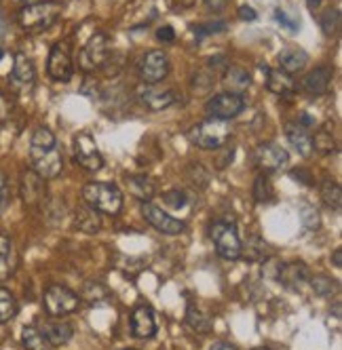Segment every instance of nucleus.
Here are the masks:
<instances>
[{
  "instance_id": "obj_1",
  "label": "nucleus",
  "mask_w": 342,
  "mask_h": 350,
  "mask_svg": "<svg viewBox=\"0 0 342 350\" xmlns=\"http://www.w3.org/2000/svg\"><path fill=\"white\" fill-rule=\"evenodd\" d=\"M230 137H233V127L228 125V120L211 116L188 131V139L201 150H220L228 146Z\"/></svg>"
},
{
  "instance_id": "obj_2",
  "label": "nucleus",
  "mask_w": 342,
  "mask_h": 350,
  "mask_svg": "<svg viewBox=\"0 0 342 350\" xmlns=\"http://www.w3.org/2000/svg\"><path fill=\"white\" fill-rule=\"evenodd\" d=\"M64 11V5L57 0H40V3L24 5L19 11V26L28 32H43L51 28Z\"/></svg>"
},
{
  "instance_id": "obj_3",
  "label": "nucleus",
  "mask_w": 342,
  "mask_h": 350,
  "mask_svg": "<svg viewBox=\"0 0 342 350\" xmlns=\"http://www.w3.org/2000/svg\"><path fill=\"white\" fill-rule=\"evenodd\" d=\"M83 199L87 205L99 213L108 215H118L123 209V192H120L114 184L106 182H91L83 188Z\"/></svg>"
},
{
  "instance_id": "obj_4",
  "label": "nucleus",
  "mask_w": 342,
  "mask_h": 350,
  "mask_svg": "<svg viewBox=\"0 0 342 350\" xmlns=\"http://www.w3.org/2000/svg\"><path fill=\"white\" fill-rule=\"evenodd\" d=\"M43 302H45V310L49 316L62 318V316L72 314L76 310L80 304V297L64 285H49L45 289Z\"/></svg>"
},
{
  "instance_id": "obj_5",
  "label": "nucleus",
  "mask_w": 342,
  "mask_h": 350,
  "mask_svg": "<svg viewBox=\"0 0 342 350\" xmlns=\"http://www.w3.org/2000/svg\"><path fill=\"white\" fill-rule=\"evenodd\" d=\"M211 239H214L216 251L224 257V260L233 262L241 257V251H243V243L239 239V232L233 224L228 222H216L211 226Z\"/></svg>"
},
{
  "instance_id": "obj_6",
  "label": "nucleus",
  "mask_w": 342,
  "mask_h": 350,
  "mask_svg": "<svg viewBox=\"0 0 342 350\" xmlns=\"http://www.w3.org/2000/svg\"><path fill=\"white\" fill-rule=\"evenodd\" d=\"M108 36L104 32H95L89 36L85 47L78 53V66L83 72H95L106 66L108 61Z\"/></svg>"
},
{
  "instance_id": "obj_7",
  "label": "nucleus",
  "mask_w": 342,
  "mask_h": 350,
  "mask_svg": "<svg viewBox=\"0 0 342 350\" xmlns=\"http://www.w3.org/2000/svg\"><path fill=\"white\" fill-rule=\"evenodd\" d=\"M169 70H171L169 55L160 49L148 51V53H144L142 59H139V76H142L146 85H156V82L167 78Z\"/></svg>"
},
{
  "instance_id": "obj_8",
  "label": "nucleus",
  "mask_w": 342,
  "mask_h": 350,
  "mask_svg": "<svg viewBox=\"0 0 342 350\" xmlns=\"http://www.w3.org/2000/svg\"><path fill=\"white\" fill-rule=\"evenodd\" d=\"M74 160L87 171H99L104 167V156L95 146V139L89 133H78L74 135Z\"/></svg>"
},
{
  "instance_id": "obj_9",
  "label": "nucleus",
  "mask_w": 342,
  "mask_h": 350,
  "mask_svg": "<svg viewBox=\"0 0 342 350\" xmlns=\"http://www.w3.org/2000/svg\"><path fill=\"white\" fill-rule=\"evenodd\" d=\"M205 110L211 118L230 120L245 110V97L237 93H218L205 104Z\"/></svg>"
},
{
  "instance_id": "obj_10",
  "label": "nucleus",
  "mask_w": 342,
  "mask_h": 350,
  "mask_svg": "<svg viewBox=\"0 0 342 350\" xmlns=\"http://www.w3.org/2000/svg\"><path fill=\"white\" fill-rule=\"evenodd\" d=\"M287 160H289L287 150L277 146V143H260V146H256V150L251 152V162H254L262 173L283 169Z\"/></svg>"
},
{
  "instance_id": "obj_11",
  "label": "nucleus",
  "mask_w": 342,
  "mask_h": 350,
  "mask_svg": "<svg viewBox=\"0 0 342 350\" xmlns=\"http://www.w3.org/2000/svg\"><path fill=\"white\" fill-rule=\"evenodd\" d=\"M47 72H49V76L57 82L72 80L74 64H72V55H70V47L66 43L53 45L51 53H49V61H47Z\"/></svg>"
},
{
  "instance_id": "obj_12",
  "label": "nucleus",
  "mask_w": 342,
  "mask_h": 350,
  "mask_svg": "<svg viewBox=\"0 0 342 350\" xmlns=\"http://www.w3.org/2000/svg\"><path fill=\"white\" fill-rule=\"evenodd\" d=\"M142 215L146 218V222L152 226L154 230L163 232V234H169V236H176L180 232H184V222H180L176 218H171L167 211H163L160 207L152 203H142Z\"/></svg>"
},
{
  "instance_id": "obj_13",
  "label": "nucleus",
  "mask_w": 342,
  "mask_h": 350,
  "mask_svg": "<svg viewBox=\"0 0 342 350\" xmlns=\"http://www.w3.org/2000/svg\"><path fill=\"white\" fill-rule=\"evenodd\" d=\"M47 180H43L34 169H28L22 173V180H19V192H22V199L28 207H36V205L43 203L45 194H47Z\"/></svg>"
},
{
  "instance_id": "obj_14",
  "label": "nucleus",
  "mask_w": 342,
  "mask_h": 350,
  "mask_svg": "<svg viewBox=\"0 0 342 350\" xmlns=\"http://www.w3.org/2000/svg\"><path fill=\"white\" fill-rule=\"evenodd\" d=\"M32 169L43 180L57 178V175L62 173V169H64V154H62V150L55 148L51 152H45V154H40V156L32 158Z\"/></svg>"
},
{
  "instance_id": "obj_15",
  "label": "nucleus",
  "mask_w": 342,
  "mask_h": 350,
  "mask_svg": "<svg viewBox=\"0 0 342 350\" xmlns=\"http://www.w3.org/2000/svg\"><path fill=\"white\" fill-rule=\"evenodd\" d=\"M277 276L285 287H289V289H300V287H304L308 283L310 272L306 268V264H302V262H287V264L279 266Z\"/></svg>"
},
{
  "instance_id": "obj_16",
  "label": "nucleus",
  "mask_w": 342,
  "mask_h": 350,
  "mask_svg": "<svg viewBox=\"0 0 342 350\" xmlns=\"http://www.w3.org/2000/svg\"><path fill=\"white\" fill-rule=\"evenodd\" d=\"M331 76H334V68L331 66H319L313 72H308L302 80V89L308 95H323L329 89Z\"/></svg>"
},
{
  "instance_id": "obj_17",
  "label": "nucleus",
  "mask_w": 342,
  "mask_h": 350,
  "mask_svg": "<svg viewBox=\"0 0 342 350\" xmlns=\"http://www.w3.org/2000/svg\"><path fill=\"white\" fill-rule=\"evenodd\" d=\"M131 333L139 339L152 337L156 333V323H154V314L148 306H137L131 312Z\"/></svg>"
},
{
  "instance_id": "obj_18",
  "label": "nucleus",
  "mask_w": 342,
  "mask_h": 350,
  "mask_svg": "<svg viewBox=\"0 0 342 350\" xmlns=\"http://www.w3.org/2000/svg\"><path fill=\"white\" fill-rule=\"evenodd\" d=\"M139 101L152 112H160L169 106L176 104V95L169 89H156V87H146L139 91Z\"/></svg>"
},
{
  "instance_id": "obj_19",
  "label": "nucleus",
  "mask_w": 342,
  "mask_h": 350,
  "mask_svg": "<svg viewBox=\"0 0 342 350\" xmlns=\"http://www.w3.org/2000/svg\"><path fill=\"white\" fill-rule=\"evenodd\" d=\"M125 186L142 203H150L156 194V182L152 178H148V175H127Z\"/></svg>"
},
{
  "instance_id": "obj_20",
  "label": "nucleus",
  "mask_w": 342,
  "mask_h": 350,
  "mask_svg": "<svg viewBox=\"0 0 342 350\" xmlns=\"http://www.w3.org/2000/svg\"><path fill=\"white\" fill-rule=\"evenodd\" d=\"M285 137L291 141V146L302 154L304 158H308L310 154L315 152L313 150V137H310L306 127H302L300 122H287L285 125Z\"/></svg>"
},
{
  "instance_id": "obj_21",
  "label": "nucleus",
  "mask_w": 342,
  "mask_h": 350,
  "mask_svg": "<svg viewBox=\"0 0 342 350\" xmlns=\"http://www.w3.org/2000/svg\"><path fill=\"white\" fill-rule=\"evenodd\" d=\"M74 226L85 234H95L102 230V215L91 205H80L74 211Z\"/></svg>"
},
{
  "instance_id": "obj_22",
  "label": "nucleus",
  "mask_w": 342,
  "mask_h": 350,
  "mask_svg": "<svg viewBox=\"0 0 342 350\" xmlns=\"http://www.w3.org/2000/svg\"><path fill=\"white\" fill-rule=\"evenodd\" d=\"M222 82H224L228 93L243 95V91L249 87V82H251V76H249V72L243 70L241 66H226Z\"/></svg>"
},
{
  "instance_id": "obj_23",
  "label": "nucleus",
  "mask_w": 342,
  "mask_h": 350,
  "mask_svg": "<svg viewBox=\"0 0 342 350\" xmlns=\"http://www.w3.org/2000/svg\"><path fill=\"white\" fill-rule=\"evenodd\" d=\"M15 268H17V260H15L13 241L7 234L0 232V281L11 279Z\"/></svg>"
},
{
  "instance_id": "obj_24",
  "label": "nucleus",
  "mask_w": 342,
  "mask_h": 350,
  "mask_svg": "<svg viewBox=\"0 0 342 350\" xmlns=\"http://www.w3.org/2000/svg\"><path fill=\"white\" fill-rule=\"evenodd\" d=\"M306 53L302 49L298 47H285L283 51H279V64H281V70L287 72V74H296V72L304 70L306 66Z\"/></svg>"
},
{
  "instance_id": "obj_25",
  "label": "nucleus",
  "mask_w": 342,
  "mask_h": 350,
  "mask_svg": "<svg viewBox=\"0 0 342 350\" xmlns=\"http://www.w3.org/2000/svg\"><path fill=\"white\" fill-rule=\"evenodd\" d=\"M266 87H268L270 93L287 97V95L294 93L296 82H294V78H291V74H287V72H283V70H268Z\"/></svg>"
},
{
  "instance_id": "obj_26",
  "label": "nucleus",
  "mask_w": 342,
  "mask_h": 350,
  "mask_svg": "<svg viewBox=\"0 0 342 350\" xmlns=\"http://www.w3.org/2000/svg\"><path fill=\"white\" fill-rule=\"evenodd\" d=\"M55 148H57V139H55L51 129L38 127L32 133V139H30V156L32 158L40 156V154H45V152H51Z\"/></svg>"
},
{
  "instance_id": "obj_27",
  "label": "nucleus",
  "mask_w": 342,
  "mask_h": 350,
  "mask_svg": "<svg viewBox=\"0 0 342 350\" xmlns=\"http://www.w3.org/2000/svg\"><path fill=\"white\" fill-rule=\"evenodd\" d=\"M34 76H36V70H34V64L26 53H17L15 59H13V72H11V78L19 85H30L34 82Z\"/></svg>"
},
{
  "instance_id": "obj_28",
  "label": "nucleus",
  "mask_w": 342,
  "mask_h": 350,
  "mask_svg": "<svg viewBox=\"0 0 342 350\" xmlns=\"http://www.w3.org/2000/svg\"><path fill=\"white\" fill-rule=\"evenodd\" d=\"M40 329H43V333H45V337L49 339L51 348H57V346L68 344L70 339H72V335H74L72 327H70L68 323H45Z\"/></svg>"
},
{
  "instance_id": "obj_29",
  "label": "nucleus",
  "mask_w": 342,
  "mask_h": 350,
  "mask_svg": "<svg viewBox=\"0 0 342 350\" xmlns=\"http://www.w3.org/2000/svg\"><path fill=\"white\" fill-rule=\"evenodd\" d=\"M186 325L193 329L195 333H209L214 321H211V316L205 310H201L199 306L190 304L188 310H186Z\"/></svg>"
},
{
  "instance_id": "obj_30",
  "label": "nucleus",
  "mask_w": 342,
  "mask_h": 350,
  "mask_svg": "<svg viewBox=\"0 0 342 350\" xmlns=\"http://www.w3.org/2000/svg\"><path fill=\"white\" fill-rule=\"evenodd\" d=\"M22 342H24L26 350H51V344H49V339L45 337L43 329L34 327V325H28L22 331Z\"/></svg>"
},
{
  "instance_id": "obj_31",
  "label": "nucleus",
  "mask_w": 342,
  "mask_h": 350,
  "mask_svg": "<svg viewBox=\"0 0 342 350\" xmlns=\"http://www.w3.org/2000/svg\"><path fill=\"white\" fill-rule=\"evenodd\" d=\"M321 201H323L325 207L338 211L342 207V190L338 186V182L334 180H325L321 184Z\"/></svg>"
},
{
  "instance_id": "obj_32",
  "label": "nucleus",
  "mask_w": 342,
  "mask_h": 350,
  "mask_svg": "<svg viewBox=\"0 0 342 350\" xmlns=\"http://www.w3.org/2000/svg\"><path fill=\"white\" fill-rule=\"evenodd\" d=\"M313 150H317L319 154H334L338 150V141L334 137V133H331L327 127H321L315 137H313Z\"/></svg>"
},
{
  "instance_id": "obj_33",
  "label": "nucleus",
  "mask_w": 342,
  "mask_h": 350,
  "mask_svg": "<svg viewBox=\"0 0 342 350\" xmlns=\"http://www.w3.org/2000/svg\"><path fill=\"white\" fill-rule=\"evenodd\" d=\"M15 314H17L15 295L5 287H0V323H9Z\"/></svg>"
},
{
  "instance_id": "obj_34",
  "label": "nucleus",
  "mask_w": 342,
  "mask_h": 350,
  "mask_svg": "<svg viewBox=\"0 0 342 350\" xmlns=\"http://www.w3.org/2000/svg\"><path fill=\"white\" fill-rule=\"evenodd\" d=\"M254 199L258 201V203H268V201H273V184H270V180H268V175L266 173H260L258 178H256V182H254Z\"/></svg>"
},
{
  "instance_id": "obj_35",
  "label": "nucleus",
  "mask_w": 342,
  "mask_h": 350,
  "mask_svg": "<svg viewBox=\"0 0 342 350\" xmlns=\"http://www.w3.org/2000/svg\"><path fill=\"white\" fill-rule=\"evenodd\" d=\"M310 281V287H313V291L321 297H327L331 293H336L338 291V283L336 281H331L329 276H323V274H317L313 276V279H308Z\"/></svg>"
},
{
  "instance_id": "obj_36",
  "label": "nucleus",
  "mask_w": 342,
  "mask_h": 350,
  "mask_svg": "<svg viewBox=\"0 0 342 350\" xmlns=\"http://www.w3.org/2000/svg\"><path fill=\"white\" fill-rule=\"evenodd\" d=\"M321 30H323L325 36H336L340 30V11L338 9H327V11L321 15Z\"/></svg>"
},
{
  "instance_id": "obj_37",
  "label": "nucleus",
  "mask_w": 342,
  "mask_h": 350,
  "mask_svg": "<svg viewBox=\"0 0 342 350\" xmlns=\"http://www.w3.org/2000/svg\"><path fill=\"white\" fill-rule=\"evenodd\" d=\"M83 295H85V300L89 302H102L108 297V287L102 285V283H97V281H89L85 285V289H83Z\"/></svg>"
},
{
  "instance_id": "obj_38",
  "label": "nucleus",
  "mask_w": 342,
  "mask_h": 350,
  "mask_svg": "<svg viewBox=\"0 0 342 350\" xmlns=\"http://www.w3.org/2000/svg\"><path fill=\"white\" fill-rule=\"evenodd\" d=\"M264 249H266V245H264L262 239H249L245 251H241V255L249 257L251 262H258V260H262V257H264Z\"/></svg>"
},
{
  "instance_id": "obj_39",
  "label": "nucleus",
  "mask_w": 342,
  "mask_h": 350,
  "mask_svg": "<svg viewBox=\"0 0 342 350\" xmlns=\"http://www.w3.org/2000/svg\"><path fill=\"white\" fill-rule=\"evenodd\" d=\"M300 215H302V224L306 226L308 230H317V228H319L321 218H319L317 209H313L310 205H304V207L300 209Z\"/></svg>"
},
{
  "instance_id": "obj_40",
  "label": "nucleus",
  "mask_w": 342,
  "mask_h": 350,
  "mask_svg": "<svg viewBox=\"0 0 342 350\" xmlns=\"http://www.w3.org/2000/svg\"><path fill=\"white\" fill-rule=\"evenodd\" d=\"M188 178L193 180L197 186H205L209 182V171L203 167V164H190L188 167Z\"/></svg>"
},
{
  "instance_id": "obj_41",
  "label": "nucleus",
  "mask_w": 342,
  "mask_h": 350,
  "mask_svg": "<svg viewBox=\"0 0 342 350\" xmlns=\"http://www.w3.org/2000/svg\"><path fill=\"white\" fill-rule=\"evenodd\" d=\"M163 201L169 205V207L180 209V207H184V205H186V192H182V190H169V192L163 194Z\"/></svg>"
},
{
  "instance_id": "obj_42",
  "label": "nucleus",
  "mask_w": 342,
  "mask_h": 350,
  "mask_svg": "<svg viewBox=\"0 0 342 350\" xmlns=\"http://www.w3.org/2000/svg\"><path fill=\"white\" fill-rule=\"evenodd\" d=\"M214 82H216V78L211 76V74H197L195 76V80H193V85H195V89L199 91V93H205V91H209L211 87H214Z\"/></svg>"
},
{
  "instance_id": "obj_43",
  "label": "nucleus",
  "mask_w": 342,
  "mask_h": 350,
  "mask_svg": "<svg viewBox=\"0 0 342 350\" xmlns=\"http://www.w3.org/2000/svg\"><path fill=\"white\" fill-rule=\"evenodd\" d=\"M156 40L158 43H165V45H171L176 40V30L171 26H163L156 30Z\"/></svg>"
},
{
  "instance_id": "obj_44",
  "label": "nucleus",
  "mask_w": 342,
  "mask_h": 350,
  "mask_svg": "<svg viewBox=\"0 0 342 350\" xmlns=\"http://www.w3.org/2000/svg\"><path fill=\"white\" fill-rule=\"evenodd\" d=\"M9 203V182H7V175L0 171V213L7 207Z\"/></svg>"
},
{
  "instance_id": "obj_45",
  "label": "nucleus",
  "mask_w": 342,
  "mask_h": 350,
  "mask_svg": "<svg viewBox=\"0 0 342 350\" xmlns=\"http://www.w3.org/2000/svg\"><path fill=\"white\" fill-rule=\"evenodd\" d=\"M275 17H277L279 22H281V26L287 28V30H291V32H296V30H298V22H294V19H289V17L285 15V11H279V9H277V11H275Z\"/></svg>"
},
{
  "instance_id": "obj_46",
  "label": "nucleus",
  "mask_w": 342,
  "mask_h": 350,
  "mask_svg": "<svg viewBox=\"0 0 342 350\" xmlns=\"http://www.w3.org/2000/svg\"><path fill=\"white\" fill-rule=\"evenodd\" d=\"M239 17L243 19V22H254V19H256L258 15H256V11H254L251 7L243 5V7H239Z\"/></svg>"
},
{
  "instance_id": "obj_47",
  "label": "nucleus",
  "mask_w": 342,
  "mask_h": 350,
  "mask_svg": "<svg viewBox=\"0 0 342 350\" xmlns=\"http://www.w3.org/2000/svg\"><path fill=\"white\" fill-rule=\"evenodd\" d=\"M224 28H226V26L220 22L218 26H203V28H197V32H199V34H211V32H222Z\"/></svg>"
},
{
  "instance_id": "obj_48",
  "label": "nucleus",
  "mask_w": 342,
  "mask_h": 350,
  "mask_svg": "<svg viewBox=\"0 0 342 350\" xmlns=\"http://www.w3.org/2000/svg\"><path fill=\"white\" fill-rule=\"evenodd\" d=\"M291 178L298 180V182H302V184H310L308 171H304V169H294V171H291Z\"/></svg>"
},
{
  "instance_id": "obj_49",
  "label": "nucleus",
  "mask_w": 342,
  "mask_h": 350,
  "mask_svg": "<svg viewBox=\"0 0 342 350\" xmlns=\"http://www.w3.org/2000/svg\"><path fill=\"white\" fill-rule=\"evenodd\" d=\"M7 116H9V106H7V99H5V95L0 93V125L7 120Z\"/></svg>"
},
{
  "instance_id": "obj_50",
  "label": "nucleus",
  "mask_w": 342,
  "mask_h": 350,
  "mask_svg": "<svg viewBox=\"0 0 342 350\" xmlns=\"http://www.w3.org/2000/svg\"><path fill=\"white\" fill-rule=\"evenodd\" d=\"M205 3H207V7H211V9H216V11H220V9H224L226 0H205Z\"/></svg>"
},
{
  "instance_id": "obj_51",
  "label": "nucleus",
  "mask_w": 342,
  "mask_h": 350,
  "mask_svg": "<svg viewBox=\"0 0 342 350\" xmlns=\"http://www.w3.org/2000/svg\"><path fill=\"white\" fill-rule=\"evenodd\" d=\"M211 350H237V348L233 344H228V342H218V344L211 346Z\"/></svg>"
},
{
  "instance_id": "obj_52",
  "label": "nucleus",
  "mask_w": 342,
  "mask_h": 350,
  "mask_svg": "<svg viewBox=\"0 0 342 350\" xmlns=\"http://www.w3.org/2000/svg\"><path fill=\"white\" fill-rule=\"evenodd\" d=\"M340 249H336L334 251V255H331V260H334V266H336V268H340V266H342V262H340Z\"/></svg>"
},
{
  "instance_id": "obj_53",
  "label": "nucleus",
  "mask_w": 342,
  "mask_h": 350,
  "mask_svg": "<svg viewBox=\"0 0 342 350\" xmlns=\"http://www.w3.org/2000/svg\"><path fill=\"white\" fill-rule=\"evenodd\" d=\"M5 32H7V22H5V17H3V13H0V38L5 36Z\"/></svg>"
},
{
  "instance_id": "obj_54",
  "label": "nucleus",
  "mask_w": 342,
  "mask_h": 350,
  "mask_svg": "<svg viewBox=\"0 0 342 350\" xmlns=\"http://www.w3.org/2000/svg\"><path fill=\"white\" fill-rule=\"evenodd\" d=\"M306 3H308V7H313V9H315V7H319L321 3H323V0H306Z\"/></svg>"
},
{
  "instance_id": "obj_55",
  "label": "nucleus",
  "mask_w": 342,
  "mask_h": 350,
  "mask_svg": "<svg viewBox=\"0 0 342 350\" xmlns=\"http://www.w3.org/2000/svg\"><path fill=\"white\" fill-rule=\"evenodd\" d=\"M251 350H270V348H266V346H258V348H251Z\"/></svg>"
},
{
  "instance_id": "obj_56",
  "label": "nucleus",
  "mask_w": 342,
  "mask_h": 350,
  "mask_svg": "<svg viewBox=\"0 0 342 350\" xmlns=\"http://www.w3.org/2000/svg\"><path fill=\"white\" fill-rule=\"evenodd\" d=\"M3 57H5V49H3V47H0V59H3Z\"/></svg>"
},
{
  "instance_id": "obj_57",
  "label": "nucleus",
  "mask_w": 342,
  "mask_h": 350,
  "mask_svg": "<svg viewBox=\"0 0 342 350\" xmlns=\"http://www.w3.org/2000/svg\"><path fill=\"white\" fill-rule=\"evenodd\" d=\"M15 3H28V0H15Z\"/></svg>"
},
{
  "instance_id": "obj_58",
  "label": "nucleus",
  "mask_w": 342,
  "mask_h": 350,
  "mask_svg": "<svg viewBox=\"0 0 342 350\" xmlns=\"http://www.w3.org/2000/svg\"><path fill=\"white\" fill-rule=\"evenodd\" d=\"M129 350H131V348H129Z\"/></svg>"
}]
</instances>
